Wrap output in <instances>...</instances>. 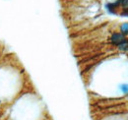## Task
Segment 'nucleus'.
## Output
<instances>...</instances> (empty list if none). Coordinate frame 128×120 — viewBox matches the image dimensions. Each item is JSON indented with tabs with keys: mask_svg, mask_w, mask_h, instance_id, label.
Masks as SVG:
<instances>
[{
	"mask_svg": "<svg viewBox=\"0 0 128 120\" xmlns=\"http://www.w3.org/2000/svg\"><path fill=\"white\" fill-rule=\"evenodd\" d=\"M118 48H119L120 50H122V51H128V42L127 40H125L124 42H122L121 44L118 45Z\"/></svg>",
	"mask_w": 128,
	"mask_h": 120,
	"instance_id": "7ed1b4c3",
	"label": "nucleus"
},
{
	"mask_svg": "<svg viewBox=\"0 0 128 120\" xmlns=\"http://www.w3.org/2000/svg\"><path fill=\"white\" fill-rule=\"evenodd\" d=\"M118 3L123 7L125 11H128V0H118Z\"/></svg>",
	"mask_w": 128,
	"mask_h": 120,
	"instance_id": "20e7f679",
	"label": "nucleus"
},
{
	"mask_svg": "<svg viewBox=\"0 0 128 120\" xmlns=\"http://www.w3.org/2000/svg\"><path fill=\"white\" fill-rule=\"evenodd\" d=\"M120 90H121L122 92L127 94L128 92V85H121V86H120Z\"/></svg>",
	"mask_w": 128,
	"mask_h": 120,
	"instance_id": "39448f33",
	"label": "nucleus"
},
{
	"mask_svg": "<svg viewBox=\"0 0 128 120\" xmlns=\"http://www.w3.org/2000/svg\"><path fill=\"white\" fill-rule=\"evenodd\" d=\"M120 30H121V34H128V23L122 24L121 27H120Z\"/></svg>",
	"mask_w": 128,
	"mask_h": 120,
	"instance_id": "f03ea898",
	"label": "nucleus"
},
{
	"mask_svg": "<svg viewBox=\"0 0 128 120\" xmlns=\"http://www.w3.org/2000/svg\"><path fill=\"white\" fill-rule=\"evenodd\" d=\"M125 40H126V38H125L124 34L121 32H114V34H112V38H110V42L112 44H115L117 46L121 44L122 42H124Z\"/></svg>",
	"mask_w": 128,
	"mask_h": 120,
	"instance_id": "f257e3e1",
	"label": "nucleus"
},
{
	"mask_svg": "<svg viewBox=\"0 0 128 120\" xmlns=\"http://www.w3.org/2000/svg\"><path fill=\"white\" fill-rule=\"evenodd\" d=\"M0 104H1V102H0Z\"/></svg>",
	"mask_w": 128,
	"mask_h": 120,
	"instance_id": "423d86ee",
	"label": "nucleus"
}]
</instances>
